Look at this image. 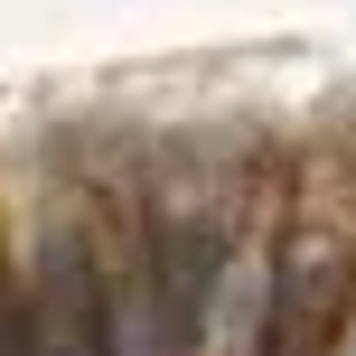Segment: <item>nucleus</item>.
I'll list each match as a JSON object with an SVG mask.
<instances>
[{
  "label": "nucleus",
  "mask_w": 356,
  "mask_h": 356,
  "mask_svg": "<svg viewBox=\"0 0 356 356\" xmlns=\"http://www.w3.org/2000/svg\"><path fill=\"white\" fill-rule=\"evenodd\" d=\"M29 356H113V328H104V300H94V263L75 234L47 244V282H38V309H29Z\"/></svg>",
  "instance_id": "nucleus-1"
}]
</instances>
